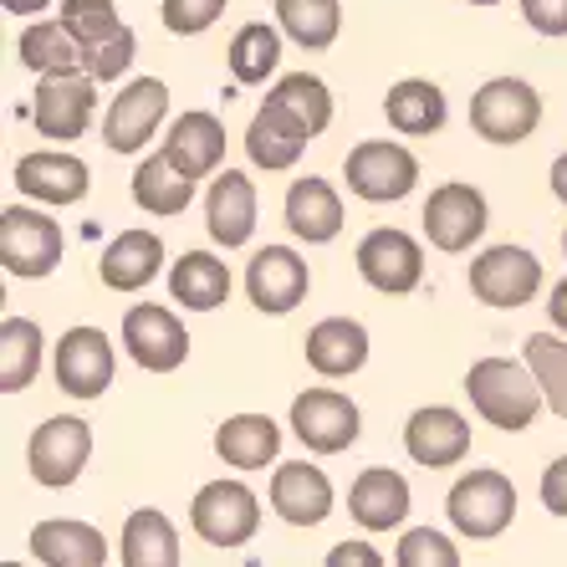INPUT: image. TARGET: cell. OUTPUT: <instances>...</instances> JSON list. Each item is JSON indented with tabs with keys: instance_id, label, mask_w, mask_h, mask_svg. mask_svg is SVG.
Returning <instances> with one entry per match:
<instances>
[{
	"instance_id": "cell-43",
	"label": "cell",
	"mask_w": 567,
	"mask_h": 567,
	"mask_svg": "<svg viewBox=\"0 0 567 567\" xmlns=\"http://www.w3.org/2000/svg\"><path fill=\"white\" fill-rule=\"evenodd\" d=\"M522 16L542 37H567V0H522Z\"/></svg>"
},
{
	"instance_id": "cell-37",
	"label": "cell",
	"mask_w": 567,
	"mask_h": 567,
	"mask_svg": "<svg viewBox=\"0 0 567 567\" xmlns=\"http://www.w3.org/2000/svg\"><path fill=\"white\" fill-rule=\"evenodd\" d=\"M266 97H271L281 113H291L312 138L332 123V93L322 87V78H312V72H287Z\"/></svg>"
},
{
	"instance_id": "cell-12",
	"label": "cell",
	"mask_w": 567,
	"mask_h": 567,
	"mask_svg": "<svg viewBox=\"0 0 567 567\" xmlns=\"http://www.w3.org/2000/svg\"><path fill=\"white\" fill-rule=\"evenodd\" d=\"M169 118V87L158 78H133L103 118V144L113 154H138Z\"/></svg>"
},
{
	"instance_id": "cell-13",
	"label": "cell",
	"mask_w": 567,
	"mask_h": 567,
	"mask_svg": "<svg viewBox=\"0 0 567 567\" xmlns=\"http://www.w3.org/2000/svg\"><path fill=\"white\" fill-rule=\"evenodd\" d=\"M291 430L312 455H343L358 440L363 420H358V404L338 389H307V394L291 399Z\"/></svg>"
},
{
	"instance_id": "cell-10",
	"label": "cell",
	"mask_w": 567,
	"mask_h": 567,
	"mask_svg": "<svg viewBox=\"0 0 567 567\" xmlns=\"http://www.w3.org/2000/svg\"><path fill=\"white\" fill-rule=\"evenodd\" d=\"M358 277L369 281L383 297H410L424 281V251L420 240L394 230V225H379L358 240Z\"/></svg>"
},
{
	"instance_id": "cell-29",
	"label": "cell",
	"mask_w": 567,
	"mask_h": 567,
	"mask_svg": "<svg viewBox=\"0 0 567 567\" xmlns=\"http://www.w3.org/2000/svg\"><path fill=\"white\" fill-rule=\"evenodd\" d=\"M383 118L394 123L399 133H410V138H430V133L445 128L450 107H445V93H440L435 82L404 78L389 87V97H383Z\"/></svg>"
},
{
	"instance_id": "cell-45",
	"label": "cell",
	"mask_w": 567,
	"mask_h": 567,
	"mask_svg": "<svg viewBox=\"0 0 567 567\" xmlns=\"http://www.w3.org/2000/svg\"><path fill=\"white\" fill-rule=\"evenodd\" d=\"M383 557L373 553V547H363V542H343V547H332L328 553V567H379Z\"/></svg>"
},
{
	"instance_id": "cell-14",
	"label": "cell",
	"mask_w": 567,
	"mask_h": 567,
	"mask_svg": "<svg viewBox=\"0 0 567 567\" xmlns=\"http://www.w3.org/2000/svg\"><path fill=\"white\" fill-rule=\"evenodd\" d=\"M471 291L486 307H527L542 291V261L522 246H491L471 261Z\"/></svg>"
},
{
	"instance_id": "cell-33",
	"label": "cell",
	"mask_w": 567,
	"mask_h": 567,
	"mask_svg": "<svg viewBox=\"0 0 567 567\" xmlns=\"http://www.w3.org/2000/svg\"><path fill=\"white\" fill-rule=\"evenodd\" d=\"M133 199H138L148 215H185L189 199H195V179L174 169L169 158H164V148H158V154H148L144 164L133 169Z\"/></svg>"
},
{
	"instance_id": "cell-6",
	"label": "cell",
	"mask_w": 567,
	"mask_h": 567,
	"mask_svg": "<svg viewBox=\"0 0 567 567\" xmlns=\"http://www.w3.org/2000/svg\"><path fill=\"white\" fill-rule=\"evenodd\" d=\"M87 461H93V430L78 414H56V420L37 424L27 440V471L37 486H72Z\"/></svg>"
},
{
	"instance_id": "cell-27",
	"label": "cell",
	"mask_w": 567,
	"mask_h": 567,
	"mask_svg": "<svg viewBox=\"0 0 567 567\" xmlns=\"http://www.w3.org/2000/svg\"><path fill=\"white\" fill-rule=\"evenodd\" d=\"M307 363H312L322 379H348L369 363V332L353 317H322L312 332H307Z\"/></svg>"
},
{
	"instance_id": "cell-42",
	"label": "cell",
	"mask_w": 567,
	"mask_h": 567,
	"mask_svg": "<svg viewBox=\"0 0 567 567\" xmlns=\"http://www.w3.org/2000/svg\"><path fill=\"white\" fill-rule=\"evenodd\" d=\"M158 11H164V27L174 37H199L225 16V0H164Z\"/></svg>"
},
{
	"instance_id": "cell-47",
	"label": "cell",
	"mask_w": 567,
	"mask_h": 567,
	"mask_svg": "<svg viewBox=\"0 0 567 567\" xmlns=\"http://www.w3.org/2000/svg\"><path fill=\"white\" fill-rule=\"evenodd\" d=\"M547 179H553V195L567 205V154H557V158H553V169H547Z\"/></svg>"
},
{
	"instance_id": "cell-3",
	"label": "cell",
	"mask_w": 567,
	"mask_h": 567,
	"mask_svg": "<svg viewBox=\"0 0 567 567\" xmlns=\"http://www.w3.org/2000/svg\"><path fill=\"white\" fill-rule=\"evenodd\" d=\"M62 251H66V240L52 215L31 210V205L0 210V266H6L11 277H21V281L52 277Z\"/></svg>"
},
{
	"instance_id": "cell-9",
	"label": "cell",
	"mask_w": 567,
	"mask_h": 567,
	"mask_svg": "<svg viewBox=\"0 0 567 567\" xmlns=\"http://www.w3.org/2000/svg\"><path fill=\"white\" fill-rule=\"evenodd\" d=\"M486 195L475 185H461V179H450V185L430 189L424 199V236L430 246L445 256H465L475 240L486 236Z\"/></svg>"
},
{
	"instance_id": "cell-41",
	"label": "cell",
	"mask_w": 567,
	"mask_h": 567,
	"mask_svg": "<svg viewBox=\"0 0 567 567\" xmlns=\"http://www.w3.org/2000/svg\"><path fill=\"white\" fill-rule=\"evenodd\" d=\"M62 21L72 27V37H78L82 47H93V41L113 37V31L123 27L113 0H62Z\"/></svg>"
},
{
	"instance_id": "cell-34",
	"label": "cell",
	"mask_w": 567,
	"mask_h": 567,
	"mask_svg": "<svg viewBox=\"0 0 567 567\" xmlns=\"http://www.w3.org/2000/svg\"><path fill=\"white\" fill-rule=\"evenodd\" d=\"M281 37H287L281 27L246 21V27L230 37V52H225V62H230V78H236L240 87H261V82L277 72V62H281Z\"/></svg>"
},
{
	"instance_id": "cell-2",
	"label": "cell",
	"mask_w": 567,
	"mask_h": 567,
	"mask_svg": "<svg viewBox=\"0 0 567 567\" xmlns=\"http://www.w3.org/2000/svg\"><path fill=\"white\" fill-rule=\"evenodd\" d=\"M97 107V78L87 66H62V72H47L37 82V97H31V123H37L41 138H56V144H72L87 133Z\"/></svg>"
},
{
	"instance_id": "cell-26",
	"label": "cell",
	"mask_w": 567,
	"mask_h": 567,
	"mask_svg": "<svg viewBox=\"0 0 567 567\" xmlns=\"http://www.w3.org/2000/svg\"><path fill=\"white\" fill-rule=\"evenodd\" d=\"M164 271V240L154 230H123L103 256H97V277L113 291H144Z\"/></svg>"
},
{
	"instance_id": "cell-24",
	"label": "cell",
	"mask_w": 567,
	"mask_h": 567,
	"mask_svg": "<svg viewBox=\"0 0 567 567\" xmlns=\"http://www.w3.org/2000/svg\"><path fill=\"white\" fill-rule=\"evenodd\" d=\"M307 144H312V133L291 118V113H281L271 97L256 107L251 128H246V154H251V164H256V169H266V174L291 169V164L302 158Z\"/></svg>"
},
{
	"instance_id": "cell-48",
	"label": "cell",
	"mask_w": 567,
	"mask_h": 567,
	"mask_svg": "<svg viewBox=\"0 0 567 567\" xmlns=\"http://www.w3.org/2000/svg\"><path fill=\"white\" fill-rule=\"evenodd\" d=\"M0 6H6L11 16H37V11H47L52 0H0Z\"/></svg>"
},
{
	"instance_id": "cell-11",
	"label": "cell",
	"mask_w": 567,
	"mask_h": 567,
	"mask_svg": "<svg viewBox=\"0 0 567 567\" xmlns=\"http://www.w3.org/2000/svg\"><path fill=\"white\" fill-rule=\"evenodd\" d=\"M123 348L144 373H174L189 358V332L169 307L138 302L123 312Z\"/></svg>"
},
{
	"instance_id": "cell-4",
	"label": "cell",
	"mask_w": 567,
	"mask_h": 567,
	"mask_svg": "<svg viewBox=\"0 0 567 567\" xmlns=\"http://www.w3.org/2000/svg\"><path fill=\"white\" fill-rule=\"evenodd\" d=\"M445 512H450V527L461 532V537L491 542V537H502V532L512 527L516 486L506 481L502 471H471V475H461V481L450 486Z\"/></svg>"
},
{
	"instance_id": "cell-50",
	"label": "cell",
	"mask_w": 567,
	"mask_h": 567,
	"mask_svg": "<svg viewBox=\"0 0 567 567\" xmlns=\"http://www.w3.org/2000/svg\"><path fill=\"white\" fill-rule=\"evenodd\" d=\"M563 256H567V230H563Z\"/></svg>"
},
{
	"instance_id": "cell-36",
	"label": "cell",
	"mask_w": 567,
	"mask_h": 567,
	"mask_svg": "<svg viewBox=\"0 0 567 567\" xmlns=\"http://www.w3.org/2000/svg\"><path fill=\"white\" fill-rule=\"evenodd\" d=\"M41 369V328L31 317H6L0 322V389L21 394Z\"/></svg>"
},
{
	"instance_id": "cell-5",
	"label": "cell",
	"mask_w": 567,
	"mask_h": 567,
	"mask_svg": "<svg viewBox=\"0 0 567 567\" xmlns=\"http://www.w3.org/2000/svg\"><path fill=\"white\" fill-rule=\"evenodd\" d=\"M189 527L199 532V542H210V547H246L261 532V502L240 481H210L189 502Z\"/></svg>"
},
{
	"instance_id": "cell-7",
	"label": "cell",
	"mask_w": 567,
	"mask_h": 567,
	"mask_svg": "<svg viewBox=\"0 0 567 567\" xmlns=\"http://www.w3.org/2000/svg\"><path fill=\"white\" fill-rule=\"evenodd\" d=\"M343 179L358 199H373V205H394V199L414 195L420 185V158L404 144H389V138H369L343 158Z\"/></svg>"
},
{
	"instance_id": "cell-31",
	"label": "cell",
	"mask_w": 567,
	"mask_h": 567,
	"mask_svg": "<svg viewBox=\"0 0 567 567\" xmlns=\"http://www.w3.org/2000/svg\"><path fill=\"white\" fill-rule=\"evenodd\" d=\"M169 297H179L189 312H215L230 297V271L210 251H185L169 271Z\"/></svg>"
},
{
	"instance_id": "cell-22",
	"label": "cell",
	"mask_w": 567,
	"mask_h": 567,
	"mask_svg": "<svg viewBox=\"0 0 567 567\" xmlns=\"http://www.w3.org/2000/svg\"><path fill=\"white\" fill-rule=\"evenodd\" d=\"M348 516L363 532H394L410 516V481L399 471H389V465H369L348 486Z\"/></svg>"
},
{
	"instance_id": "cell-8",
	"label": "cell",
	"mask_w": 567,
	"mask_h": 567,
	"mask_svg": "<svg viewBox=\"0 0 567 567\" xmlns=\"http://www.w3.org/2000/svg\"><path fill=\"white\" fill-rule=\"evenodd\" d=\"M537 123H542V97L522 78H491L471 97V128L486 144H522V138L537 133Z\"/></svg>"
},
{
	"instance_id": "cell-30",
	"label": "cell",
	"mask_w": 567,
	"mask_h": 567,
	"mask_svg": "<svg viewBox=\"0 0 567 567\" xmlns=\"http://www.w3.org/2000/svg\"><path fill=\"white\" fill-rule=\"evenodd\" d=\"M123 567H179V532H174V522L164 512H154V506H144V512H128V522H123Z\"/></svg>"
},
{
	"instance_id": "cell-19",
	"label": "cell",
	"mask_w": 567,
	"mask_h": 567,
	"mask_svg": "<svg viewBox=\"0 0 567 567\" xmlns=\"http://www.w3.org/2000/svg\"><path fill=\"white\" fill-rule=\"evenodd\" d=\"M404 450H410V461H420L424 471H445V465L471 455V420H461V414L445 410V404L410 414V424H404Z\"/></svg>"
},
{
	"instance_id": "cell-1",
	"label": "cell",
	"mask_w": 567,
	"mask_h": 567,
	"mask_svg": "<svg viewBox=\"0 0 567 567\" xmlns=\"http://www.w3.org/2000/svg\"><path fill=\"white\" fill-rule=\"evenodd\" d=\"M465 394H471V410L481 420H491L496 430H527L537 420V410L547 404L537 373L512 363V358H481V363H471Z\"/></svg>"
},
{
	"instance_id": "cell-46",
	"label": "cell",
	"mask_w": 567,
	"mask_h": 567,
	"mask_svg": "<svg viewBox=\"0 0 567 567\" xmlns=\"http://www.w3.org/2000/svg\"><path fill=\"white\" fill-rule=\"evenodd\" d=\"M547 317H553L557 332H567V277L553 281V297H547Z\"/></svg>"
},
{
	"instance_id": "cell-44",
	"label": "cell",
	"mask_w": 567,
	"mask_h": 567,
	"mask_svg": "<svg viewBox=\"0 0 567 567\" xmlns=\"http://www.w3.org/2000/svg\"><path fill=\"white\" fill-rule=\"evenodd\" d=\"M542 506L553 516H567V455L542 471Z\"/></svg>"
},
{
	"instance_id": "cell-17",
	"label": "cell",
	"mask_w": 567,
	"mask_h": 567,
	"mask_svg": "<svg viewBox=\"0 0 567 567\" xmlns=\"http://www.w3.org/2000/svg\"><path fill=\"white\" fill-rule=\"evenodd\" d=\"M16 189L27 199H41V205H78L93 189V174L87 164L72 154H52V148H37V154H21L11 169Z\"/></svg>"
},
{
	"instance_id": "cell-49",
	"label": "cell",
	"mask_w": 567,
	"mask_h": 567,
	"mask_svg": "<svg viewBox=\"0 0 567 567\" xmlns=\"http://www.w3.org/2000/svg\"><path fill=\"white\" fill-rule=\"evenodd\" d=\"M465 6H502V0H465Z\"/></svg>"
},
{
	"instance_id": "cell-28",
	"label": "cell",
	"mask_w": 567,
	"mask_h": 567,
	"mask_svg": "<svg viewBox=\"0 0 567 567\" xmlns=\"http://www.w3.org/2000/svg\"><path fill=\"white\" fill-rule=\"evenodd\" d=\"M281 450V430L266 414H236L215 430V455L236 471H266Z\"/></svg>"
},
{
	"instance_id": "cell-20",
	"label": "cell",
	"mask_w": 567,
	"mask_h": 567,
	"mask_svg": "<svg viewBox=\"0 0 567 567\" xmlns=\"http://www.w3.org/2000/svg\"><path fill=\"white\" fill-rule=\"evenodd\" d=\"M271 512H277L287 527H317V522H328L332 481L317 471L312 461L277 465V475H271Z\"/></svg>"
},
{
	"instance_id": "cell-18",
	"label": "cell",
	"mask_w": 567,
	"mask_h": 567,
	"mask_svg": "<svg viewBox=\"0 0 567 567\" xmlns=\"http://www.w3.org/2000/svg\"><path fill=\"white\" fill-rule=\"evenodd\" d=\"M205 230H210L215 246L236 251L256 236V185L251 174L225 169L210 179V195H205Z\"/></svg>"
},
{
	"instance_id": "cell-23",
	"label": "cell",
	"mask_w": 567,
	"mask_h": 567,
	"mask_svg": "<svg viewBox=\"0 0 567 567\" xmlns=\"http://www.w3.org/2000/svg\"><path fill=\"white\" fill-rule=\"evenodd\" d=\"M287 230L307 246H328L338 240L343 230V199L328 179H317V174H302V179H291L287 189Z\"/></svg>"
},
{
	"instance_id": "cell-35",
	"label": "cell",
	"mask_w": 567,
	"mask_h": 567,
	"mask_svg": "<svg viewBox=\"0 0 567 567\" xmlns=\"http://www.w3.org/2000/svg\"><path fill=\"white\" fill-rule=\"evenodd\" d=\"M277 27L302 52H328L343 31V11H338V0H277Z\"/></svg>"
},
{
	"instance_id": "cell-15",
	"label": "cell",
	"mask_w": 567,
	"mask_h": 567,
	"mask_svg": "<svg viewBox=\"0 0 567 567\" xmlns=\"http://www.w3.org/2000/svg\"><path fill=\"white\" fill-rule=\"evenodd\" d=\"M307 287H312V271L291 246H266L246 266V297L271 317H287L291 307H302Z\"/></svg>"
},
{
	"instance_id": "cell-38",
	"label": "cell",
	"mask_w": 567,
	"mask_h": 567,
	"mask_svg": "<svg viewBox=\"0 0 567 567\" xmlns=\"http://www.w3.org/2000/svg\"><path fill=\"white\" fill-rule=\"evenodd\" d=\"M522 358H527V369L537 373V383H542V394H547V404H553V414L557 420H567V343L563 338H527Z\"/></svg>"
},
{
	"instance_id": "cell-40",
	"label": "cell",
	"mask_w": 567,
	"mask_h": 567,
	"mask_svg": "<svg viewBox=\"0 0 567 567\" xmlns=\"http://www.w3.org/2000/svg\"><path fill=\"white\" fill-rule=\"evenodd\" d=\"M133 52H138V37H133V27H118L113 37L93 41V47H82V66H87L97 82H118L123 72L133 66Z\"/></svg>"
},
{
	"instance_id": "cell-25",
	"label": "cell",
	"mask_w": 567,
	"mask_h": 567,
	"mask_svg": "<svg viewBox=\"0 0 567 567\" xmlns=\"http://www.w3.org/2000/svg\"><path fill=\"white\" fill-rule=\"evenodd\" d=\"M31 557L47 567H103L107 537L97 527H87V522L52 516V522H37V527H31Z\"/></svg>"
},
{
	"instance_id": "cell-16",
	"label": "cell",
	"mask_w": 567,
	"mask_h": 567,
	"mask_svg": "<svg viewBox=\"0 0 567 567\" xmlns=\"http://www.w3.org/2000/svg\"><path fill=\"white\" fill-rule=\"evenodd\" d=\"M113 383V343L103 328H72L56 343V389L72 399H97Z\"/></svg>"
},
{
	"instance_id": "cell-32",
	"label": "cell",
	"mask_w": 567,
	"mask_h": 567,
	"mask_svg": "<svg viewBox=\"0 0 567 567\" xmlns=\"http://www.w3.org/2000/svg\"><path fill=\"white\" fill-rule=\"evenodd\" d=\"M16 62L47 78V72H62V66H82V41L72 37L62 16L56 21H31L21 37H16Z\"/></svg>"
},
{
	"instance_id": "cell-39",
	"label": "cell",
	"mask_w": 567,
	"mask_h": 567,
	"mask_svg": "<svg viewBox=\"0 0 567 567\" xmlns=\"http://www.w3.org/2000/svg\"><path fill=\"white\" fill-rule=\"evenodd\" d=\"M394 563L399 567H461V547L435 527H414L399 537Z\"/></svg>"
},
{
	"instance_id": "cell-21",
	"label": "cell",
	"mask_w": 567,
	"mask_h": 567,
	"mask_svg": "<svg viewBox=\"0 0 567 567\" xmlns=\"http://www.w3.org/2000/svg\"><path fill=\"white\" fill-rule=\"evenodd\" d=\"M164 158H169L179 174H189V179L215 174L225 158V123L215 118V113H205V107L179 113V118L169 123V133H164Z\"/></svg>"
}]
</instances>
